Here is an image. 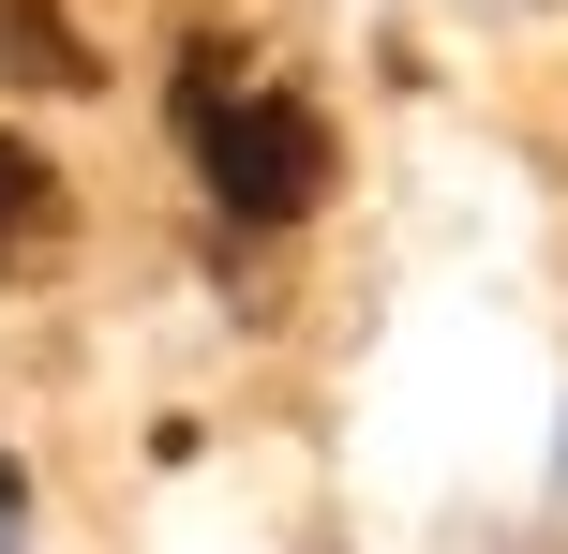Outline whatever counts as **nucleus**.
Wrapping results in <instances>:
<instances>
[{"instance_id":"nucleus-1","label":"nucleus","mask_w":568,"mask_h":554,"mask_svg":"<svg viewBox=\"0 0 568 554\" xmlns=\"http://www.w3.org/2000/svg\"><path fill=\"white\" fill-rule=\"evenodd\" d=\"M180 135H195V180L240 210V225H300L329 195V120L300 90L240 75V46H195L180 60Z\"/></svg>"},{"instance_id":"nucleus-2","label":"nucleus","mask_w":568,"mask_h":554,"mask_svg":"<svg viewBox=\"0 0 568 554\" xmlns=\"http://www.w3.org/2000/svg\"><path fill=\"white\" fill-rule=\"evenodd\" d=\"M0 75L16 90H90L105 60H90V30L60 16V0H0Z\"/></svg>"},{"instance_id":"nucleus-3","label":"nucleus","mask_w":568,"mask_h":554,"mask_svg":"<svg viewBox=\"0 0 568 554\" xmlns=\"http://www.w3.org/2000/svg\"><path fill=\"white\" fill-rule=\"evenodd\" d=\"M30 225H45V150H16V135H0V255H16Z\"/></svg>"},{"instance_id":"nucleus-4","label":"nucleus","mask_w":568,"mask_h":554,"mask_svg":"<svg viewBox=\"0 0 568 554\" xmlns=\"http://www.w3.org/2000/svg\"><path fill=\"white\" fill-rule=\"evenodd\" d=\"M16 525H30V480H16V465H0V554H16Z\"/></svg>"}]
</instances>
